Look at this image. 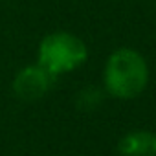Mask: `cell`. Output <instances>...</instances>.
<instances>
[{
    "label": "cell",
    "instance_id": "cell-1",
    "mask_svg": "<svg viewBox=\"0 0 156 156\" xmlns=\"http://www.w3.org/2000/svg\"><path fill=\"white\" fill-rule=\"evenodd\" d=\"M103 81L110 96L132 99L140 96L149 83L147 61L132 48H119L107 61Z\"/></svg>",
    "mask_w": 156,
    "mask_h": 156
},
{
    "label": "cell",
    "instance_id": "cell-2",
    "mask_svg": "<svg viewBox=\"0 0 156 156\" xmlns=\"http://www.w3.org/2000/svg\"><path fill=\"white\" fill-rule=\"evenodd\" d=\"M37 59V64L55 77L83 66L88 59V48L73 33L53 31L41 41Z\"/></svg>",
    "mask_w": 156,
    "mask_h": 156
},
{
    "label": "cell",
    "instance_id": "cell-3",
    "mask_svg": "<svg viewBox=\"0 0 156 156\" xmlns=\"http://www.w3.org/2000/svg\"><path fill=\"white\" fill-rule=\"evenodd\" d=\"M53 81V75L46 72L41 64L22 68L13 79L15 94L24 101H35L42 98Z\"/></svg>",
    "mask_w": 156,
    "mask_h": 156
},
{
    "label": "cell",
    "instance_id": "cell-4",
    "mask_svg": "<svg viewBox=\"0 0 156 156\" xmlns=\"http://www.w3.org/2000/svg\"><path fill=\"white\" fill-rule=\"evenodd\" d=\"M119 156H156V136L147 130H132L118 143Z\"/></svg>",
    "mask_w": 156,
    "mask_h": 156
}]
</instances>
